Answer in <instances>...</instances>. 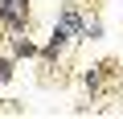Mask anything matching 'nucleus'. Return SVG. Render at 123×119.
Instances as JSON below:
<instances>
[{
  "label": "nucleus",
  "instance_id": "f257e3e1",
  "mask_svg": "<svg viewBox=\"0 0 123 119\" xmlns=\"http://www.w3.org/2000/svg\"><path fill=\"white\" fill-rule=\"evenodd\" d=\"M74 41V33L66 29V25H53V33H49V41L41 45V57H45V62H57V57L62 53H66V45Z\"/></svg>",
  "mask_w": 123,
  "mask_h": 119
},
{
  "label": "nucleus",
  "instance_id": "f03ea898",
  "mask_svg": "<svg viewBox=\"0 0 123 119\" xmlns=\"http://www.w3.org/2000/svg\"><path fill=\"white\" fill-rule=\"evenodd\" d=\"M57 25H66L70 33H74V41H86V17H82V8L78 4H66L57 13Z\"/></svg>",
  "mask_w": 123,
  "mask_h": 119
},
{
  "label": "nucleus",
  "instance_id": "7ed1b4c3",
  "mask_svg": "<svg viewBox=\"0 0 123 119\" xmlns=\"http://www.w3.org/2000/svg\"><path fill=\"white\" fill-rule=\"evenodd\" d=\"M12 57L25 62V57H41V45L29 37V33H12Z\"/></svg>",
  "mask_w": 123,
  "mask_h": 119
},
{
  "label": "nucleus",
  "instance_id": "20e7f679",
  "mask_svg": "<svg viewBox=\"0 0 123 119\" xmlns=\"http://www.w3.org/2000/svg\"><path fill=\"white\" fill-rule=\"evenodd\" d=\"M107 70H111L107 62H98V66H86V70H82V86H86L90 94H98V86H103V74H107Z\"/></svg>",
  "mask_w": 123,
  "mask_h": 119
},
{
  "label": "nucleus",
  "instance_id": "39448f33",
  "mask_svg": "<svg viewBox=\"0 0 123 119\" xmlns=\"http://www.w3.org/2000/svg\"><path fill=\"white\" fill-rule=\"evenodd\" d=\"M12 74H17V57L8 53V57H0V86H4V82H12Z\"/></svg>",
  "mask_w": 123,
  "mask_h": 119
},
{
  "label": "nucleus",
  "instance_id": "423d86ee",
  "mask_svg": "<svg viewBox=\"0 0 123 119\" xmlns=\"http://www.w3.org/2000/svg\"><path fill=\"white\" fill-rule=\"evenodd\" d=\"M103 37V21H86V41H98Z\"/></svg>",
  "mask_w": 123,
  "mask_h": 119
},
{
  "label": "nucleus",
  "instance_id": "0eeeda50",
  "mask_svg": "<svg viewBox=\"0 0 123 119\" xmlns=\"http://www.w3.org/2000/svg\"><path fill=\"white\" fill-rule=\"evenodd\" d=\"M17 4H21V8H29V0H17Z\"/></svg>",
  "mask_w": 123,
  "mask_h": 119
}]
</instances>
